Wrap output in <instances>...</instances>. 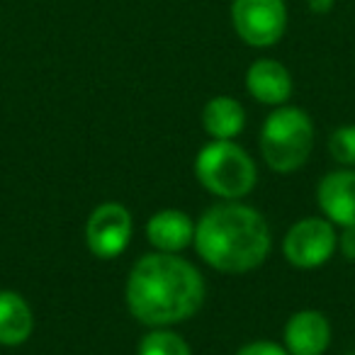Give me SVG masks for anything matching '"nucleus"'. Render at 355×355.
<instances>
[{
  "label": "nucleus",
  "instance_id": "nucleus-8",
  "mask_svg": "<svg viewBox=\"0 0 355 355\" xmlns=\"http://www.w3.org/2000/svg\"><path fill=\"white\" fill-rule=\"evenodd\" d=\"M316 202L334 227H355V168H336L316 185Z\"/></svg>",
  "mask_w": 355,
  "mask_h": 355
},
{
  "label": "nucleus",
  "instance_id": "nucleus-3",
  "mask_svg": "<svg viewBox=\"0 0 355 355\" xmlns=\"http://www.w3.org/2000/svg\"><path fill=\"white\" fill-rule=\"evenodd\" d=\"M261 156L275 173H295L306 166L314 151V122L302 107L280 105L266 117L258 137Z\"/></svg>",
  "mask_w": 355,
  "mask_h": 355
},
{
  "label": "nucleus",
  "instance_id": "nucleus-1",
  "mask_svg": "<svg viewBox=\"0 0 355 355\" xmlns=\"http://www.w3.org/2000/svg\"><path fill=\"white\" fill-rule=\"evenodd\" d=\"M205 295L202 272L178 253L161 251L139 258L124 285L129 314L148 329H171L193 319Z\"/></svg>",
  "mask_w": 355,
  "mask_h": 355
},
{
  "label": "nucleus",
  "instance_id": "nucleus-2",
  "mask_svg": "<svg viewBox=\"0 0 355 355\" xmlns=\"http://www.w3.org/2000/svg\"><path fill=\"white\" fill-rule=\"evenodd\" d=\"M193 246L209 268L243 275L268 261L272 234L266 217L251 205L217 202L195 222Z\"/></svg>",
  "mask_w": 355,
  "mask_h": 355
},
{
  "label": "nucleus",
  "instance_id": "nucleus-17",
  "mask_svg": "<svg viewBox=\"0 0 355 355\" xmlns=\"http://www.w3.org/2000/svg\"><path fill=\"white\" fill-rule=\"evenodd\" d=\"M338 248L348 261H355V227L343 229V234L338 236Z\"/></svg>",
  "mask_w": 355,
  "mask_h": 355
},
{
  "label": "nucleus",
  "instance_id": "nucleus-16",
  "mask_svg": "<svg viewBox=\"0 0 355 355\" xmlns=\"http://www.w3.org/2000/svg\"><path fill=\"white\" fill-rule=\"evenodd\" d=\"M234 355H290L285 350V345H277L275 340H251V343L241 345Z\"/></svg>",
  "mask_w": 355,
  "mask_h": 355
},
{
  "label": "nucleus",
  "instance_id": "nucleus-10",
  "mask_svg": "<svg viewBox=\"0 0 355 355\" xmlns=\"http://www.w3.org/2000/svg\"><path fill=\"white\" fill-rule=\"evenodd\" d=\"M246 90L256 103L280 107L292 98L295 83L285 64L275 59H256L246 71Z\"/></svg>",
  "mask_w": 355,
  "mask_h": 355
},
{
  "label": "nucleus",
  "instance_id": "nucleus-14",
  "mask_svg": "<svg viewBox=\"0 0 355 355\" xmlns=\"http://www.w3.org/2000/svg\"><path fill=\"white\" fill-rule=\"evenodd\" d=\"M137 355H193L188 340L171 329H151L139 343Z\"/></svg>",
  "mask_w": 355,
  "mask_h": 355
},
{
  "label": "nucleus",
  "instance_id": "nucleus-7",
  "mask_svg": "<svg viewBox=\"0 0 355 355\" xmlns=\"http://www.w3.org/2000/svg\"><path fill=\"white\" fill-rule=\"evenodd\" d=\"M134 234L132 212L122 202H103L85 222V243L100 261H112L127 251Z\"/></svg>",
  "mask_w": 355,
  "mask_h": 355
},
{
  "label": "nucleus",
  "instance_id": "nucleus-12",
  "mask_svg": "<svg viewBox=\"0 0 355 355\" xmlns=\"http://www.w3.org/2000/svg\"><path fill=\"white\" fill-rule=\"evenodd\" d=\"M35 331V314L27 300L15 290H0V345L17 348Z\"/></svg>",
  "mask_w": 355,
  "mask_h": 355
},
{
  "label": "nucleus",
  "instance_id": "nucleus-4",
  "mask_svg": "<svg viewBox=\"0 0 355 355\" xmlns=\"http://www.w3.org/2000/svg\"><path fill=\"white\" fill-rule=\"evenodd\" d=\"M195 178L209 195L224 202H236L253 193L258 168L251 153L236 141L212 139L195 156Z\"/></svg>",
  "mask_w": 355,
  "mask_h": 355
},
{
  "label": "nucleus",
  "instance_id": "nucleus-18",
  "mask_svg": "<svg viewBox=\"0 0 355 355\" xmlns=\"http://www.w3.org/2000/svg\"><path fill=\"white\" fill-rule=\"evenodd\" d=\"M336 0H306V8H309V12H314V15H329L331 10H334Z\"/></svg>",
  "mask_w": 355,
  "mask_h": 355
},
{
  "label": "nucleus",
  "instance_id": "nucleus-19",
  "mask_svg": "<svg viewBox=\"0 0 355 355\" xmlns=\"http://www.w3.org/2000/svg\"><path fill=\"white\" fill-rule=\"evenodd\" d=\"M345 355H355V350H350V353H345Z\"/></svg>",
  "mask_w": 355,
  "mask_h": 355
},
{
  "label": "nucleus",
  "instance_id": "nucleus-9",
  "mask_svg": "<svg viewBox=\"0 0 355 355\" xmlns=\"http://www.w3.org/2000/svg\"><path fill=\"white\" fill-rule=\"evenodd\" d=\"M282 338L290 355H324L331 345V324L321 311L302 309L287 319Z\"/></svg>",
  "mask_w": 355,
  "mask_h": 355
},
{
  "label": "nucleus",
  "instance_id": "nucleus-13",
  "mask_svg": "<svg viewBox=\"0 0 355 355\" xmlns=\"http://www.w3.org/2000/svg\"><path fill=\"white\" fill-rule=\"evenodd\" d=\"M202 127L212 139L234 141L246 129V110L232 95L209 98L202 107Z\"/></svg>",
  "mask_w": 355,
  "mask_h": 355
},
{
  "label": "nucleus",
  "instance_id": "nucleus-15",
  "mask_svg": "<svg viewBox=\"0 0 355 355\" xmlns=\"http://www.w3.org/2000/svg\"><path fill=\"white\" fill-rule=\"evenodd\" d=\"M329 153L340 168H355V124H340L331 132Z\"/></svg>",
  "mask_w": 355,
  "mask_h": 355
},
{
  "label": "nucleus",
  "instance_id": "nucleus-5",
  "mask_svg": "<svg viewBox=\"0 0 355 355\" xmlns=\"http://www.w3.org/2000/svg\"><path fill=\"white\" fill-rule=\"evenodd\" d=\"M232 27L243 44L253 49H270L285 37V0H232Z\"/></svg>",
  "mask_w": 355,
  "mask_h": 355
},
{
  "label": "nucleus",
  "instance_id": "nucleus-6",
  "mask_svg": "<svg viewBox=\"0 0 355 355\" xmlns=\"http://www.w3.org/2000/svg\"><path fill=\"white\" fill-rule=\"evenodd\" d=\"M338 248V232L326 217H304L287 229L282 256L300 270H314L331 261Z\"/></svg>",
  "mask_w": 355,
  "mask_h": 355
},
{
  "label": "nucleus",
  "instance_id": "nucleus-11",
  "mask_svg": "<svg viewBox=\"0 0 355 355\" xmlns=\"http://www.w3.org/2000/svg\"><path fill=\"white\" fill-rule=\"evenodd\" d=\"M146 239L153 246V251L180 253L188 246H193L195 219L183 209H161V212L148 217Z\"/></svg>",
  "mask_w": 355,
  "mask_h": 355
}]
</instances>
